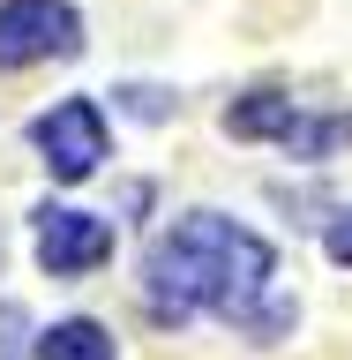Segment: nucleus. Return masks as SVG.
I'll list each match as a JSON object with an SVG mask.
<instances>
[{"label":"nucleus","instance_id":"1","mask_svg":"<svg viewBox=\"0 0 352 360\" xmlns=\"http://www.w3.org/2000/svg\"><path fill=\"white\" fill-rule=\"evenodd\" d=\"M270 255L263 233H247V225L218 218V210H188L173 233H157L150 240V263H143V300H150L157 323H188V315H225V323H240L255 338H278L292 323L285 300H263L270 292Z\"/></svg>","mask_w":352,"mask_h":360},{"label":"nucleus","instance_id":"2","mask_svg":"<svg viewBox=\"0 0 352 360\" xmlns=\"http://www.w3.org/2000/svg\"><path fill=\"white\" fill-rule=\"evenodd\" d=\"M225 135L240 143H278L285 158H330L352 143V112H308L278 98V90H255V98H233L225 105Z\"/></svg>","mask_w":352,"mask_h":360},{"label":"nucleus","instance_id":"3","mask_svg":"<svg viewBox=\"0 0 352 360\" xmlns=\"http://www.w3.org/2000/svg\"><path fill=\"white\" fill-rule=\"evenodd\" d=\"M83 53V15L67 0H0V75L30 60H75Z\"/></svg>","mask_w":352,"mask_h":360},{"label":"nucleus","instance_id":"4","mask_svg":"<svg viewBox=\"0 0 352 360\" xmlns=\"http://www.w3.org/2000/svg\"><path fill=\"white\" fill-rule=\"evenodd\" d=\"M30 143L45 150L53 180H90L98 158H105V112L90 105V98H60L53 112L30 120Z\"/></svg>","mask_w":352,"mask_h":360},{"label":"nucleus","instance_id":"5","mask_svg":"<svg viewBox=\"0 0 352 360\" xmlns=\"http://www.w3.org/2000/svg\"><path fill=\"white\" fill-rule=\"evenodd\" d=\"M38 263H45V278H83V270L112 263V225L98 210L45 202L38 210Z\"/></svg>","mask_w":352,"mask_h":360},{"label":"nucleus","instance_id":"6","mask_svg":"<svg viewBox=\"0 0 352 360\" xmlns=\"http://www.w3.org/2000/svg\"><path fill=\"white\" fill-rule=\"evenodd\" d=\"M38 360H112V338L90 323V315H67L38 338Z\"/></svg>","mask_w":352,"mask_h":360},{"label":"nucleus","instance_id":"7","mask_svg":"<svg viewBox=\"0 0 352 360\" xmlns=\"http://www.w3.org/2000/svg\"><path fill=\"white\" fill-rule=\"evenodd\" d=\"M322 248H330V263H345V270H352V210H345V218H330Z\"/></svg>","mask_w":352,"mask_h":360}]
</instances>
